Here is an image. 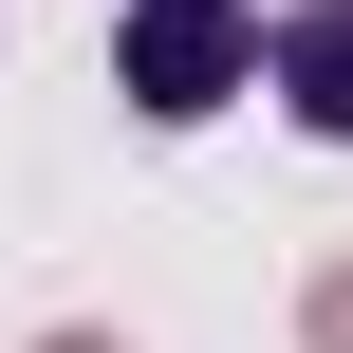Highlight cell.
<instances>
[{"label":"cell","instance_id":"277c9868","mask_svg":"<svg viewBox=\"0 0 353 353\" xmlns=\"http://www.w3.org/2000/svg\"><path fill=\"white\" fill-rule=\"evenodd\" d=\"M56 353H93V335H56Z\"/></svg>","mask_w":353,"mask_h":353},{"label":"cell","instance_id":"7a4b0ae2","mask_svg":"<svg viewBox=\"0 0 353 353\" xmlns=\"http://www.w3.org/2000/svg\"><path fill=\"white\" fill-rule=\"evenodd\" d=\"M261 74H279L298 130H335V149H353V0H298V19L261 37Z\"/></svg>","mask_w":353,"mask_h":353},{"label":"cell","instance_id":"3957f363","mask_svg":"<svg viewBox=\"0 0 353 353\" xmlns=\"http://www.w3.org/2000/svg\"><path fill=\"white\" fill-rule=\"evenodd\" d=\"M316 353H353V261H335V279H316Z\"/></svg>","mask_w":353,"mask_h":353},{"label":"cell","instance_id":"6da1fadb","mask_svg":"<svg viewBox=\"0 0 353 353\" xmlns=\"http://www.w3.org/2000/svg\"><path fill=\"white\" fill-rule=\"evenodd\" d=\"M242 74H261V19H242V0H130V112L186 130V112H223Z\"/></svg>","mask_w":353,"mask_h":353}]
</instances>
